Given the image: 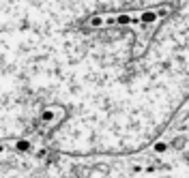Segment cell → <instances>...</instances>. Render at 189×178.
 <instances>
[{
  "instance_id": "obj_2",
  "label": "cell",
  "mask_w": 189,
  "mask_h": 178,
  "mask_svg": "<svg viewBox=\"0 0 189 178\" xmlns=\"http://www.w3.org/2000/svg\"><path fill=\"white\" fill-rule=\"evenodd\" d=\"M166 150H168V144L166 142H157L155 144V152H166Z\"/></svg>"
},
{
  "instance_id": "obj_3",
  "label": "cell",
  "mask_w": 189,
  "mask_h": 178,
  "mask_svg": "<svg viewBox=\"0 0 189 178\" xmlns=\"http://www.w3.org/2000/svg\"><path fill=\"white\" fill-rule=\"evenodd\" d=\"M183 144H185V142H183V137H176V142H174V146H176V148H181Z\"/></svg>"
},
{
  "instance_id": "obj_1",
  "label": "cell",
  "mask_w": 189,
  "mask_h": 178,
  "mask_svg": "<svg viewBox=\"0 0 189 178\" xmlns=\"http://www.w3.org/2000/svg\"><path fill=\"white\" fill-rule=\"evenodd\" d=\"M15 148H17L19 152H26V150L30 148V142H28V139H17V142H15Z\"/></svg>"
}]
</instances>
